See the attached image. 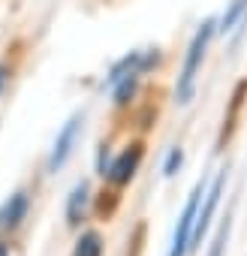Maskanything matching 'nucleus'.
Segmentation results:
<instances>
[{"label":"nucleus","instance_id":"nucleus-11","mask_svg":"<svg viewBox=\"0 0 247 256\" xmlns=\"http://www.w3.org/2000/svg\"><path fill=\"white\" fill-rule=\"evenodd\" d=\"M226 238H229V217L223 220L217 238H214V247H211V256H223V247H226Z\"/></svg>","mask_w":247,"mask_h":256},{"label":"nucleus","instance_id":"nucleus-13","mask_svg":"<svg viewBox=\"0 0 247 256\" xmlns=\"http://www.w3.org/2000/svg\"><path fill=\"white\" fill-rule=\"evenodd\" d=\"M0 82H4V70H0Z\"/></svg>","mask_w":247,"mask_h":256},{"label":"nucleus","instance_id":"nucleus-10","mask_svg":"<svg viewBox=\"0 0 247 256\" xmlns=\"http://www.w3.org/2000/svg\"><path fill=\"white\" fill-rule=\"evenodd\" d=\"M181 163H184V154H181L178 148H172V151H169V157H166V166H163V175H166V178H172V175H175V172L181 169Z\"/></svg>","mask_w":247,"mask_h":256},{"label":"nucleus","instance_id":"nucleus-1","mask_svg":"<svg viewBox=\"0 0 247 256\" xmlns=\"http://www.w3.org/2000/svg\"><path fill=\"white\" fill-rule=\"evenodd\" d=\"M214 30H217L214 22H202V28H199L196 36L190 40L187 58H184V66H181V76H178V88H175L178 102H190L193 88H196V76H199V70H202V60H205V52H208V42H211Z\"/></svg>","mask_w":247,"mask_h":256},{"label":"nucleus","instance_id":"nucleus-8","mask_svg":"<svg viewBox=\"0 0 247 256\" xmlns=\"http://www.w3.org/2000/svg\"><path fill=\"white\" fill-rule=\"evenodd\" d=\"M76 256H102V238L100 232H84L76 244Z\"/></svg>","mask_w":247,"mask_h":256},{"label":"nucleus","instance_id":"nucleus-5","mask_svg":"<svg viewBox=\"0 0 247 256\" xmlns=\"http://www.w3.org/2000/svg\"><path fill=\"white\" fill-rule=\"evenodd\" d=\"M139 163H142V148H139V145H133L130 151H124V154H120V157L106 169V175H108L114 184H120V187H124V184H130V178L136 175Z\"/></svg>","mask_w":247,"mask_h":256},{"label":"nucleus","instance_id":"nucleus-7","mask_svg":"<svg viewBox=\"0 0 247 256\" xmlns=\"http://www.w3.org/2000/svg\"><path fill=\"white\" fill-rule=\"evenodd\" d=\"M88 202H90V190H88V184L82 181V184L70 193V202H66V223H70V226H78V223L84 220Z\"/></svg>","mask_w":247,"mask_h":256},{"label":"nucleus","instance_id":"nucleus-3","mask_svg":"<svg viewBox=\"0 0 247 256\" xmlns=\"http://www.w3.org/2000/svg\"><path fill=\"white\" fill-rule=\"evenodd\" d=\"M223 184H226V172H220V175L211 181V187L205 190V205H199L196 226H193V238H190V250H196V247L202 244V238H205V232H208V226H211V217H214V211H217V202H220V196H223Z\"/></svg>","mask_w":247,"mask_h":256},{"label":"nucleus","instance_id":"nucleus-12","mask_svg":"<svg viewBox=\"0 0 247 256\" xmlns=\"http://www.w3.org/2000/svg\"><path fill=\"white\" fill-rule=\"evenodd\" d=\"M0 256H10V250H6V244H0Z\"/></svg>","mask_w":247,"mask_h":256},{"label":"nucleus","instance_id":"nucleus-6","mask_svg":"<svg viewBox=\"0 0 247 256\" xmlns=\"http://www.w3.org/2000/svg\"><path fill=\"white\" fill-rule=\"evenodd\" d=\"M28 214V193L10 196V202L0 208V229H16Z\"/></svg>","mask_w":247,"mask_h":256},{"label":"nucleus","instance_id":"nucleus-9","mask_svg":"<svg viewBox=\"0 0 247 256\" xmlns=\"http://www.w3.org/2000/svg\"><path fill=\"white\" fill-rule=\"evenodd\" d=\"M244 12H247V0H235V4L223 12V18H220V28H217V30H220V34H229V30L241 22V16H244Z\"/></svg>","mask_w":247,"mask_h":256},{"label":"nucleus","instance_id":"nucleus-2","mask_svg":"<svg viewBox=\"0 0 247 256\" xmlns=\"http://www.w3.org/2000/svg\"><path fill=\"white\" fill-rule=\"evenodd\" d=\"M205 196V184L199 181L178 217V226H175V235H172V247H169V256H184L190 250V238H193V226H196V214H199V202Z\"/></svg>","mask_w":247,"mask_h":256},{"label":"nucleus","instance_id":"nucleus-4","mask_svg":"<svg viewBox=\"0 0 247 256\" xmlns=\"http://www.w3.org/2000/svg\"><path fill=\"white\" fill-rule=\"evenodd\" d=\"M78 130H82V118L76 114V118L66 120V126L60 130V136H58V142H54V148H52V157H48V169H52V172H58V169L66 163V157L72 154V145H76Z\"/></svg>","mask_w":247,"mask_h":256}]
</instances>
